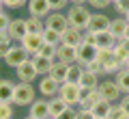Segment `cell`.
Here are the masks:
<instances>
[{"instance_id":"5b68a950","label":"cell","mask_w":129,"mask_h":119,"mask_svg":"<svg viewBox=\"0 0 129 119\" xmlns=\"http://www.w3.org/2000/svg\"><path fill=\"white\" fill-rule=\"evenodd\" d=\"M80 93H82V87H80L78 82H62L60 89H58V95L69 106H78L80 104Z\"/></svg>"},{"instance_id":"4fadbf2b","label":"cell","mask_w":129,"mask_h":119,"mask_svg":"<svg viewBox=\"0 0 129 119\" xmlns=\"http://www.w3.org/2000/svg\"><path fill=\"white\" fill-rule=\"evenodd\" d=\"M56 61H60V63H78V48L73 46H67V43H60L58 48H56Z\"/></svg>"},{"instance_id":"44dd1931","label":"cell","mask_w":129,"mask_h":119,"mask_svg":"<svg viewBox=\"0 0 129 119\" xmlns=\"http://www.w3.org/2000/svg\"><path fill=\"white\" fill-rule=\"evenodd\" d=\"M67 74H69V65L67 63H60V61H54V65H52V69H50V74L47 76H52L56 80V82H67Z\"/></svg>"},{"instance_id":"e575fe53","label":"cell","mask_w":129,"mask_h":119,"mask_svg":"<svg viewBox=\"0 0 129 119\" xmlns=\"http://www.w3.org/2000/svg\"><path fill=\"white\" fill-rule=\"evenodd\" d=\"M112 7H114V11L120 15V18H125V15L129 13V0H114Z\"/></svg>"},{"instance_id":"7c38bea8","label":"cell","mask_w":129,"mask_h":119,"mask_svg":"<svg viewBox=\"0 0 129 119\" xmlns=\"http://www.w3.org/2000/svg\"><path fill=\"white\" fill-rule=\"evenodd\" d=\"M101 100V95H99V91L97 89H82V93H80V104H78V108H82V110H92L95 108V104Z\"/></svg>"},{"instance_id":"816d5d0a","label":"cell","mask_w":129,"mask_h":119,"mask_svg":"<svg viewBox=\"0 0 129 119\" xmlns=\"http://www.w3.org/2000/svg\"><path fill=\"white\" fill-rule=\"evenodd\" d=\"M50 119H56V117H50Z\"/></svg>"},{"instance_id":"7bdbcfd3","label":"cell","mask_w":129,"mask_h":119,"mask_svg":"<svg viewBox=\"0 0 129 119\" xmlns=\"http://www.w3.org/2000/svg\"><path fill=\"white\" fill-rule=\"evenodd\" d=\"M78 119H95V113H92V110H82V108H78Z\"/></svg>"},{"instance_id":"8992f818","label":"cell","mask_w":129,"mask_h":119,"mask_svg":"<svg viewBox=\"0 0 129 119\" xmlns=\"http://www.w3.org/2000/svg\"><path fill=\"white\" fill-rule=\"evenodd\" d=\"M7 35L11 37V41H13V43H19L24 37L28 35L26 20H22V18H13V20H11V24H9V28H7Z\"/></svg>"},{"instance_id":"ac0fdd59","label":"cell","mask_w":129,"mask_h":119,"mask_svg":"<svg viewBox=\"0 0 129 119\" xmlns=\"http://www.w3.org/2000/svg\"><path fill=\"white\" fill-rule=\"evenodd\" d=\"M95 35V46L97 50H112L116 46V39L112 37L110 30H101V32H92Z\"/></svg>"},{"instance_id":"2e32d148","label":"cell","mask_w":129,"mask_h":119,"mask_svg":"<svg viewBox=\"0 0 129 119\" xmlns=\"http://www.w3.org/2000/svg\"><path fill=\"white\" fill-rule=\"evenodd\" d=\"M28 11H30V15H35V18H43L45 20L47 15L52 13V7L47 0H28Z\"/></svg>"},{"instance_id":"60d3db41","label":"cell","mask_w":129,"mask_h":119,"mask_svg":"<svg viewBox=\"0 0 129 119\" xmlns=\"http://www.w3.org/2000/svg\"><path fill=\"white\" fill-rule=\"evenodd\" d=\"M47 2H50L52 11H60V9H64V7L69 5V0H47Z\"/></svg>"},{"instance_id":"484cf974","label":"cell","mask_w":129,"mask_h":119,"mask_svg":"<svg viewBox=\"0 0 129 119\" xmlns=\"http://www.w3.org/2000/svg\"><path fill=\"white\" fill-rule=\"evenodd\" d=\"M99 82H101V78L99 76H95V74H90V72H86V69H84V74H82V78H80V87L82 89H99Z\"/></svg>"},{"instance_id":"db71d44e","label":"cell","mask_w":129,"mask_h":119,"mask_svg":"<svg viewBox=\"0 0 129 119\" xmlns=\"http://www.w3.org/2000/svg\"><path fill=\"white\" fill-rule=\"evenodd\" d=\"M95 119H99V117H95Z\"/></svg>"},{"instance_id":"8d00e7d4","label":"cell","mask_w":129,"mask_h":119,"mask_svg":"<svg viewBox=\"0 0 129 119\" xmlns=\"http://www.w3.org/2000/svg\"><path fill=\"white\" fill-rule=\"evenodd\" d=\"M56 48H58V46H52V43H43V48H41V52H39V54L45 56V59L56 61Z\"/></svg>"},{"instance_id":"681fc988","label":"cell","mask_w":129,"mask_h":119,"mask_svg":"<svg viewBox=\"0 0 129 119\" xmlns=\"http://www.w3.org/2000/svg\"><path fill=\"white\" fill-rule=\"evenodd\" d=\"M2 11H5V7H2V5H0V13H2Z\"/></svg>"},{"instance_id":"83f0119b","label":"cell","mask_w":129,"mask_h":119,"mask_svg":"<svg viewBox=\"0 0 129 119\" xmlns=\"http://www.w3.org/2000/svg\"><path fill=\"white\" fill-rule=\"evenodd\" d=\"M114 80H116V84L120 87V91H123V93H129V69L125 67V65L114 74Z\"/></svg>"},{"instance_id":"f907efd6","label":"cell","mask_w":129,"mask_h":119,"mask_svg":"<svg viewBox=\"0 0 129 119\" xmlns=\"http://www.w3.org/2000/svg\"><path fill=\"white\" fill-rule=\"evenodd\" d=\"M125 67H127V69H129V61H127V65H125Z\"/></svg>"},{"instance_id":"5bb4252c","label":"cell","mask_w":129,"mask_h":119,"mask_svg":"<svg viewBox=\"0 0 129 119\" xmlns=\"http://www.w3.org/2000/svg\"><path fill=\"white\" fill-rule=\"evenodd\" d=\"M28 115H30V117H35V119H50L52 115H50V102L47 100H35L32 102L30 106H28Z\"/></svg>"},{"instance_id":"e0dca14e","label":"cell","mask_w":129,"mask_h":119,"mask_svg":"<svg viewBox=\"0 0 129 119\" xmlns=\"http://www.w3.org/2000/svg\"><path fill=\"white\" fill-rule=\"evenodd\" d=\"M58 89H60V82H56L52 76H45V78H41V80H39V93H41V95H45V97L58 95Z\"/></svg>"},{"instance_id":"d4e9b609","label":"cell","mask_w":129,"mask_h":119,"mask_svg":"<svg viewBox=\"0 0 129 119\" xmlns=\"http://www.w3.org/2000/svg\"><path fill=\"white\" fill-rule=\"evenodd\" d=\"M30 59H32V63H35V67H37L39 76H47L50 69H52V65H54V61H52V59H45V56H41V54L30 56Z\"/></svg>"},{"instance_id":"ab89813d","label":"cell","mask_w":129,"mask_h":119,"mask_svg":"<svg viewBox=\"0 0 129 119\" xmlns=\"http://www.w3.org/2000/svg\"><path fill=\"white\" fill-rule=\"evenodd\" d=\"M56 119H78V106H69V108Z\"/></svg>"},{"instance_id":"603a6c76","label":"cell","mask_w":129,"mask_h":119,"mask_svg":"<svg viewBox=\"0 0 129 119\" xmlns=\"http://www.w3.org/2000/svg\"><path fill=\"white\" fill-rule=\"evenodd\" d=\"M47 102H50V115H52V117H60V115H62L64 110L69 108V104H67V102H64L60 95H54V97H50Z\"/></svg>"},{"instance_id":"836d02e7","label":"cell","mask_w":129,"mask_h":119,"mask_svg":"<svg viewBox=\"0 0 129 119\" xmlns=\"http://www.w3.org/2000/svg\"><path fill=\"white\" fill-rule=\"evenodd\" d=\"M84 69H86V72H90V74H95V76H99V78L106 76V69H103V65L99 63V61H90Z\"/></svg>"},{"instance_id":"8fae6325","label":"cell","mask_w":129,"mask_h":119,"mask_svg":"<svg viewBox=\"0 0 129 119\" xmlns=\"http://www.w3.org/2000/svg\"><path fill=\"white\" fill-rule=\"evenodd\" d=\"M97 52H99V50H97L95 43H86V41H82V43L78 46V63L86 67L90 61H97Z\"/></svg>"},{"instance_id":"74e56055","label":"cell","mask_w":129,"mask_h":119,"mask_svg":"<svg viewBox=\"0 0 129 119\" xmlns=\"http://www.w3.org/2000/svg\"><path fill=\"white\" fill-rule=\"evenodd\" d=\"M24 5H28V0H2V7L5 9H19Z\"/></svg>"},{"instance_id":"bcb514c9","label":"cell","mask_w":129,"mask_h":119,"mask_svg":"<svg viewBox=\"0 0 129 119\" xmlns=\"http://www.w3.org/2000/svg\"><path fill=\"white\" fill-rule=\"evenodd\" d=\"M123 39H129V26H127V32H125V37H123Z\"/></svg>"},{"instance_id":"ffe728a7","label":"cell","mask_w":129,"mask_h":119,"mask_svg":"<svg viewBox=\"0 0 129 119\" xmlns=\"http://www.w3.org/2000/svg\"><path fill=\"white\" fill-rule=\"evenodd\" d=\"M127 26H129V24H127V20L118 15V18H114V20L110 22V28H108V30L112 32V37H114L116 41H120V39L125 37V32H127Z\"/></svg>"},{"instance_id":"ba28073f","label":"cell","mask_w":129,"mask_h":119,"mask_svg":"<svg viewBox=\"0 0 129 119\" xmlns=\"http://www.w3.org/2000/svg\"><path fill=\"white\" fill-rule=\"evenodd\" d=\"M28 59H30V54H28V52L24 50V48L19 46V43H17V46L13 43V48H11V50L7 52V56H5L2 61H5V63L9 65V67H13V69H15V67H19V65H22L24 61H28Z\"/></svg>"},{"instance_id":"6da1fadb","label":"cell","mask_w":129,"mask_h":119,"mask_svg":"<svg viewBox=\"0 0 129 119\" xmlns=\"http://www.w3.org/2000/svg\"><path fill=\"white\" fill-rule=\"evenodd\" d=\"M90 11L86 9V5H71L69 13H67V20H69V26H75L80 30H86L88 22H90Z\"/></svg>"},{"instance_id":"b9f144b4","label":"cell","mask_w":129,"mask_h":119,"mask_svg":"<svg viewBox=\"0 0 129 119\" xmlns=\"http://www.w3.org/2000/svg\"><path fill=\"white\" fill-rule=\"evenodd\" d=\"M88 5L95 7V9H106V7L112 5V0H88Z\"/></svg>"},{"instance_id":"c3c4849f","label":"cell","mask_w":129,"mask_h":119,"mask_svg":"<svg viewBox=\"0 0 129 119\" xmlns=\"http://www.w3.org/2000/svg\"><path fill=\"white\" fill-rule=\"evenodd\" d=\"M125 20H127V24H129V13H127V15H125Z\"/></svg>"},{"instance_id":"f6af8a7d","label":"cell","mask_w":129,"mask_h":119,"mask_svg":"<svg viewBox=\"0 0 129 119\" xmlns=\"http://www.w3.org/2000/svg\"><path fill=\"white\" fill-rule=\"evenodd\" d=\"M71 5H84V2H88V0H69Z\"/></svg>"},{"instance_id":"ee69618b","label":"cell","mask_w":129,"mask_h":119,"mask_svg":"<svg viewBox=\"0 0 129 119\" xmlns=\"http://www.w3.org/2000/svg\"><path fill=\"white\" fill-rule=\"evenodd\" d=\"M118 104L123 106V108L127 110V115H129V93H127V95H123V97H120V102H118Z\"/></svg>"},{"instance_id":"f1b7e54d","label":"cell","mask_w":129,"mask_h":119,"mask_svg":"<svg viewBox=\"0 0 129 119\" xmlns=\"http://www.w3.org/2000/svg\"><path fill=\"white\" fill-rule=\"evenodd\" d=\"M112 110V102H108V100H99L95 104V108H92V113H95V117H99V119H106L108 117V113Z\"/></svg>"},{"instance_id":"4316f807","label":"cell","mask_w":129,"mask_h":119,"mask_svg":"<svg viewBox=\"0 0 129 119\" xmlns=\"http://www.w3.org/2000/svg\"><path fill=\"white\" fill-rule=\"evenodd\" d=\"M26 26H28V32L43 35V30H45V20L43 18H35V15H28L26 18Z\"/></svg>"},{"instance_id":"277c9868","label":"cell","mask_w":129,"mask_h":119,"mask_svg":"<svg viewBox=\"0 0 129 119\" xmlns=\"http://www.w3.org/2000/svg\"><path fill=\"white\" fill-rule=\"evenodd\" d=\"M97 91H99V95L103 97V100H108V102H112V104H116V102H120V87L118 84H116V80L114 78H112V80H101V82H99V89H97Z\"/></svg>"},{"instance_id":"7dc6e473","label":"cell","mask_w":129,"mask_h":119,"mask_svg":"<svg viewBox=\"0 0 129 119\" xmlns=\"http://www.w3.org/2000/svg\"><path fill=\"white\" fill-rule=\"evenodd\" d=\"M24 119H35V117H30V115H26V117H24Z\"/></svg>"},{"instance_id":"30bf717a","label":"cell","mask_w":129,"mask_h":119,"mask_svg":"<svg viewBox=\"0 0 129 119\" xmlns=\"http://www.w3.org/2000/svg\"><path fill=\"white\" fill-rule=\"evenodd\" d=\"M15 74H17L19 82H35V78L39 76L37 67H35V63H32V59L24 61L19 67H15Z\"/></svg>"},{"instance_id":"d6986e66","label":"cell","mask_w":129,"mask_h":119,"mask_svg":"<svg viewBox=\"0 0 129 119\" xmlns=\"http://www.w3.org/2000/svg\"><path fill=\"white\" fill-rule=\"evenodd\" d=\"M82 41H84V30H80V28H75V26H69L62 32V43H67V46L78 48Z\"/></svg>"},{"instance_id":"52a82bcc","label":"cell","mask_w":129,"mask_h":119,"mask_svg":"<svg viewBox=\"0 0 129 119\" xmlns=\"http://www.w3.org/2000/svg\"><path fill=\"white\" fill-rule=\"evenodd\" d=\"M43 35H35V32H28L26 37H24L22 41H19V46L24 48V50L28 52L30 56H37L39 52H41V48H43Z\"/></svg>"},{"instance_id":"4dcf8cb0","label":"cell","mask_w":129,"mask_h":119,"mask_svg":"<svg viewBox=\"0 0 129 119\" xmlns=\"http://www.w3.org/2000/svg\"><path fill=\"white\" fill-rule=\"evenodd\" d=\"M43 41L52 43V46H60V43H62V35L56 32V30H52V28H45V30H43Z\"/></svg>"},{"instance_id":"1f68e13d","label":"cell","mask_w":129,"mask_h":119,"mask_svg":"<svg viewBox=\"0 0 129 119\" xmlns=\"http://www.w3.org/2000/svg\"><path fill=\"white\" fill-rule=\"evenodd\" d=\"M106 119H129V115H127V110H125L123 106L116 102V104H112V110L108 113Z\"/></svg>"},{"instance_id":"d6a6232c","label":"cell","mask_w":129,"mask_h":119,"mask_svg":"<svg viewBox=\"0 0 129 119\" xmlns=\"http://www.w3.org/2000/svg\"><path fill=\"white\" fill-rule=\"evenodd\" d=\"M13 48V41H11V37L7 32H0V59H5L7 52Z\"/></svg>"},{"instance_id":"cb8c5ba5","label":"cell","mask_w":129,"mask_h":119,"mask_svg":"<svg viewBox=\"0 0 129 119\" xmlns=\"http://www.w3.org/2000/svg\"><path fill=\"white\" fill-rule=\"evenodd\" d=\"M114 54H116V59H118L120 65H127V61H129V39H120V41H116Z\"/></svg>"},{"instance_id":"7402d4cb","label":"cell","mask_w":129,"mask_h":119,"mask_svg":"<svg viewBox=\"0 0 129 119\" xmlns=\"http://www.w3.org/2000/svg\"><path fill=\"white\" fill-rule=\"evenodd\" d=\"M13 93H15V82L0 78V102H11L13 104Z\"/></svg>"},{"instance_id":"3957f363","label":"cell","mask_w":129,"mask_h":119,"mask_svg":"<svg viewBox=\"0 0 129 119\" xmlns=\"http://www.w3.org/2000/svg\"><path fill=\"white\" fill-rule=\"evenodd\" d=\"M97 61L103 65L106 76H114V74L123 67V65L118 63V59H116V54H114V48H112V50H99L97 52Z\"/></svg>"},{"instance_id":"d590c367","label":"cell","mask_w":129,"mask_h":119,"mask_svg":"<svg viewBox=\"0 0 129 119\" xmlns=\"http://www.w3.org/2000/svg\"><path fill=\"white\" fill-rule=\"evenodd\" d=\"M13 106L11 102H0V119H13Z\"/></svg>"},{"instance_id":"7a4b0ae2","label":"cell","mask_w":129,"mask_h":119,"mask_svg":"<svg viewBox=\"0 0 129 119\" xmlns=\"http://www.w3.org/2000/svg\"><path fill=\"white\" fill-rule=\"evenodd\" d=\"M35 102V87L32 82H15L13 104L15 106H30Z\"/></svg>"},{"instance_id":"11a10c76","label":"cell","mask_w":129,"mask_h":119,"mask_svg":"<svg viewBox=\"0 0 129 119\" xmlns=\"http://www.w3.org/2000/svg\"><path fill=\"white\" fill-rule=\"evenodd\" d=\"M112 2H114V0H112Z\"/></svg>"},{"instance_id":"9a60e30c","label":"cell","mask_w":129,"mask_h":119,"mask_svg":"<svg viewBox=\"0 0 129 119\" xmlns=\"http://www.w3.org/2000/svg\"><path fill=\"white\" fill-rule=\"evenodd\" d=\"M110 22H112V20L108 18L106 13H92L86 30H88V32H101V30H108V28H110Z\"/></svg>"},{"instance_id":"f35d334b","label":"cell","mask_w":129,"mask_h":119,"mask_svg":"<svg viewBox=\"0 0 129 119\" xmlns=\"http://www.w3.org/2000/svg\"><path fill=\"white\" fill-rule=\"evenodd\" d=\"M11 20H13V18H9V13H7V11H2V13H0V32H7Z\"/></svg>"},{"instance_id":"f546056e","label":"cell","mask_w":129,"mask_h":119,"mask_svg":"<svg viewBox=\"0 0 129 119\" xmlns=\"http://www.w3.org/2000/svg\"><path fill=\"white\" fill-rule=\"evenodd\" d=\"M82 74H84V65L71 63V65H69V74H67V82H80Z\"/></svg>"},{"instance_id":"f5cc1de1","label":"cell","mask_w":129,"mask_h":119,"mask_svg":"<svg viewBox=\"0 0 129 119\" xmlns=\"http://www.w3.org/2000/svg\"><path fill=\"white\" fill-rule=\"evenodd\" d=\"M0 5H2V0H0Z\"/></svg>"},{"instance_id":"9c48e42d","label":"cell","mask_w":129,"mask_h":119,"mask_svg":"<svg viewBox=\"0 0 129 119\" xmlns=\"http://www.w3.org/2000/svg\"><path fill=\"white\" fill-rule=\"evenodd\" d=\"M45 28H52V30H56V32L62 35V32L69 28V20H67L64 13H60V11H52L45 18Z\"/></svg>"}]
</instances>
